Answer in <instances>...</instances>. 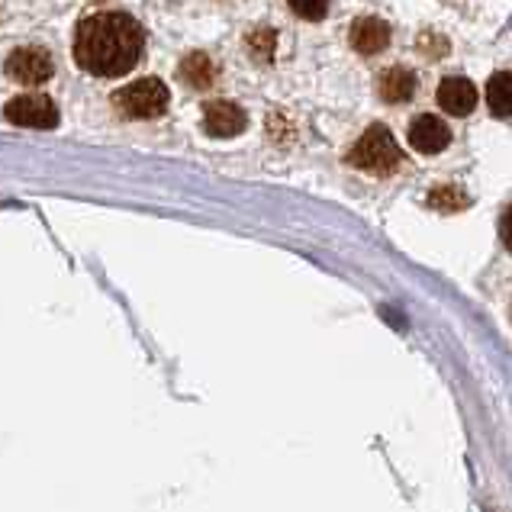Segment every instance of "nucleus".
I'll return each mask as SVG.
<instances>
[{
	"instance_id": "nucleus-11",
	"label": "nucleus",
	"mask_w": 512,
	"mask_h": 512,
	"mask_svg": "<svg viewBox=\"0 0 512 512\" xmlns=\"http://www.w3.org/2000/svg\"><path fill=\"white\" fill-rule=\"evenodd\" d=\"M181 78L194 87V91H207V87L216 81V68H213V58L203 55V52H190L184 62H181Z\"/></svg>"
},
{
	"instance_id": "nucleus-13",
	"label": "nucleus",
	"mask_w": 512,
	"mask_h": 512,
	"mask_svg": "<svg viewBox=\"0 0 512 512\" xmlns=\"http://www.w3.org/2000/svg\"><path fill=\"white\" fill-rule=\"evenodd\" d=\"M429 207L442 213H458L464 207H471V197H467L458 184H445V187H435L429 194Z\"/></svg>"
},
{
	"instance_id": "nucleus-14",
	"label": "nucleus",
	"mask_w": 512,
	"mask_h": 512,
	"mask_svg": "<svg viewBox=\"0 0 512 512\" xmlns=\"http://www.w3.org/2000/svg\"><path fill=\"white\" fill-rule=\"evenodd\" d=\"M274 42H277L274 29H268V26L252 29V33H248V52H252L255 62H265L268 65L271 58H274Z\"/></svg>"
},
{
	"instance_id": "nucleus-10",
	"label": "nucleus",
	"mask_w": 512,
	"mask_h": 512,
	"mask_svg": "<svg viewBox=\"0 0 512 512\" xmlns=\"http://www.w3.org/2000/svg\"><path fill=\"white\" fill-rule=\"evenodd\" d=\"M416 87H419V78L406 65H393L377 78V94L384 104H406V100L416 94Z\"/></svg>"
},
{
	"instance_id": "nucleus-9",
	"label": "nucleus",
	"mask_w": 512,
	"mask_h": 512,
	"mask_svg": "<svg viewBox=\"0 0 512 512\" xmlns=\"http://www.w3.org/2000/svg\"><path fill=\"white\" fill-rule=\"evenodd\" d=\"M390 23L380 17H358L351 23V49L358 55H380L390 46Z\"/></svg>"
},
{
	"instance_id": "nucleus-6",
	"label": "nucleus",
	"mask_w": 512,
	"mask_h": 512,
	"mask_svg": "<svg viewBox=\"0 0 512 512\" xmlns=\"http://www.w3.org/2000/svg\"><path fill=\"white\" fill-rule=\"evenodd\" d=\"M406 136H409V145L422 155H438L451 145V129L445 126V120H438L432 113L416 116V120L409 123Z\"/></svg>"
},
{
	"instance_id": "nucleus-12",
	"label": "nucleus",
	"mask_w": 512,
	"mask_h": 512,
	"mask_svg": "<svg viewBox=\"0 0 512 512\" xmlns=\"http://www.w3.org/2000/svg\"><path fill=\"white\" fill-rule=\"evenodd\" d=\"M487 107L493 116H512V71H496L487 81Z\"/></svg>"
},
{
	"instance_id": "nucleus-7",
	"label": "nucleus",
	"mask_w": 512,
	"mask_h": 512,
	"mask_svg": "<svg viewBox=\"0 0 512 512\" xmlns=\"http://www.w3.org/2000/svg\"><path fill=\"white\" fill-rule=\"evenodd\" d=\"M245 126H248V116L239 104H232V100H213V104H207V110H203V129H207L210 136L229 139V136H239Z\"/></svg>"
},
{
	"instance_id": "nucleus-3",
	"label": "nucleus",
	"mask_w": 512,
	"mask_h": 512,
	"mask_svg": "<svg viewBox=\"0 0 512 512\" xmlns=\"http://www.w3.org/2000/svg\"><path fill=\"white\" fill-rule=\"evenodd\" d=\"M168 84L158 78H139L133 84H126L123 91H116L113 104L120 113L133 116V120H152L168 110Z\"/></svg>"
},
{
	"instance_id": "nucleus-1",
	"label": "nucleus",
	"mask_w": 512,
	"mask_h": 512,
	"mask_svg": "<svg viewBox=\"0 0 512 512\" xmlns=\"http://www.w3.org/2000/svg\"><path fill=\"white\" fill-rule=\"evenodd\" d=\"M145 49V29L120 10L84 17L75 29V62L97 78H120L133 71Z\"/></svg>"
},
{
	"instance_id": "nucleus-4",
	"label": "nucleus",
	"mask_w": 512,
	"mask_h": 512,
	"mask_svg": "<svg viewBox=\"0 0 512 512\" xmlns=\"http://www.w3.org/2000/svg\"><path fill=\"white\" fill-rule=\"evenodd\" d=\"M4 116L13 126L29 129H52L58 123V107L46 94H20L4 107Z\"/></svg>"
},
{
	"instance_id": "nucleus-2",
	"label": "nucleus",
	"mask_w": 512,
	"mask_h": 512,
	"mask_svg": "<svg viewBox=\"0 0 512 512\" xmlns=\"http://www.w3.org/2000/svg\"><path fill=\"white\" fill-rule=\"evenodd\" d=\"M400 162H403V152L387 126H371L368 133L358 136V142L351 145V152H348V165L358 171H368L374 178H387V174L400 168Z\"/></svg>"
},
{
	"instance_id": "nucleus-5",
	"label": "nucleus",
	"mask_w": 512,
	"mask_h": 512,
	"mask_svg": "<svg viewBox=\"0 0 512 512\" xmlns=\"http://www.w3.org/2000/svg\"><path fill=\"white\" fill-rule=\"evenodd\" d=\"M7 75L17 84H46L55 75V62L46 49H17L7 58Z\"/></svg>"
},
{
	"instance_id": "nucleus-16",
	"label": "nucleus",
	"mask_w": 512,
	"mask_h": 512,
	"mask_svg": "<svg viewBox=\"0 0 512 512\" xmlns=\"http://www.w3.org/2000/svg\"><path fill=\"white\" fill-rule=\"evenodd\" d=\"M500 239H503V245L512 252V203H509L506 213H503V219H500Z\"/></svg>"
},
{
	"instance_id": "nucleus-8",
	"label": "nucleus",
	"mask_w": 512,
	"mask_h": 512,
	"mask_svg": "<svg viewBox=\"0 0 512 512\" xmlns=\"http://www.w3.org/2000/svg\"><path fill=\"white\" fill-rule=\"evenodd\" d=\"M435 100H438V107L448 110L451 116H467L477 107V87H474L471 78L451 75V78H445L442 84H438Z\"/></svg>"
},
{
	"instance_id": "nucleus-15",
	"label": "nucleus",
	"mask_w": 512,
	"mask_h": 512,
	"mask_svg": "<svg viewBox=\"0 0 512 512\" xmlns=\"http://www.w3.org/2000/svg\"><path fill=\"white\" fill-rule=\"evenodd\" d=\"M290 10L297 13L300 20H323L329 13V0H287Z\"/></svg>"
}]
</instances>
